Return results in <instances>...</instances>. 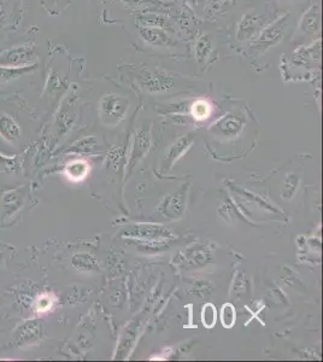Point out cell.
Instances as JSON below:
<instances>
[{
    "label": "cell",
    "mask_w": 323,
    "mask_h": 362,
    "mask_svg": "<svg viewBox=\"0 0 323 362\" xmlns=\"http://www.w3.org/2000/svg\"><path fill=\"white\" fill-rule=\"evenodd\" d=\"M72 265L80 270H93L96 268V262L91 255L76 254L72 257Z\"/></svg>",
    "instance_id": "obj_13"
},
{
    "label": "cell",
    "mask_w": 323,
    "mask_h": 362,
    "mask_svg": "<svg viewBox=\"0 0 323 362\" xmlns=\"http://www.w3.org/2000/svg\"><path fill=\"white\" fill-rule=\"evenodd\" d=\"M35 67V66H34ZM0 68V82H8L23 77L32 68Z\"/></svg>",
    "instance_id": "obj_12"
},
{
    "label": "cell",
    "mask_w": 323,
    "mask_h": 362,
    "mask_svg": "<svg viewBox=\"0 0 323 362\" xmlns=\"http://www.w3.org/2000/svg\"><path fill=\"white\" fill-rule=\"evenodd\" d=\"M41 323L35 320H29L24 323L17 331L16 334V344L17 345H24V344H30L34 341H38L41 336Z\"/></svg>",
    "instance_id": "obj_9"
},
{
    "label": "cell",
    "mask_w": 323,
    "mask_h": 362,
    "mask_svg": "<svg viewBox=\"0 0 323 362\" xmlns=\"http://www.w3.org/2000/svg\"><path fill=\"white\" fill-rule=\"evenodd\" d=\"M128 101L116 94H106L101 101V109L105 116L114 119H123L125 111L128 109Z\"/></svg>",
    "instance_id": "obj_7"
},
{
    "label": "cell",
    "mask_w": 323,
    "mask_h": 362,
    "mask_svg": "<svg viewBox=\"0 0 323 362\" xmlns=\"http://www.w3.org/2000/svg\"><path fill=\"white\" fill-rule=\"evenodd\" d=\"M281 1H297V0H281Z\"/></svg>",
    "instance_id": "obj_20"
},
{
    "label": "cell",
    "mask_w": 323,
    "mask_h": 362,
    "mask_svg": "<svg viewBox=\"0 0 323 362\" xmlns=\"http://www.w3.org/2000/svg\"><path fill=\"white\" fill-rule=\"evenodd\" d=\"M138 29L141 40L151 48H171L175 45L173 37L167 29L147 27V26H138Z\"/></svg>",
    "instance_id": "obj_6"
},
{
    "label": "cell",
    "mask_w": 323,
    "mask_h": 362,
    "mask_svg": "<svg viewBox=\"0 0 323 362\" xmlns=\"http://www.w3.org/2000/svg\"><path fill=\"white\" fill-rule=\"evenodd\" d=\"M125 5V8L134 10L162 9L164 5L158 0H116Z\"/></svg>",
    "instance_id": "obj_11"
},
{
    "label": "cell",
    "mask_w": 323,
    "mask_h": 362,
    "mask_svg": "<svg viewBox=\"0 0 323 362\" xmlns=\"http://www.w3.org/2000/svg\"><path fill=\"white\" fill-rule=\"evenodd\" d=\"M213 53V43L210 35L200 34L194 43V59L200 68H205L211 59Z\"/></svg>",
    "instance_id": "obj_8"
},
{
    "label": "cell",
    "mask_w": 323,
    "mask_h": 362,
    "mask_svg": "<svg viewBox=\"0 0 323 362\" xmlns=\"http://www.w3.org/2000/svg\"><path fill=\"white\" fill-rule=\"evenodd\" d=\"M289 16H291L289 12L280 14L268 26H265L264 28L260 30V33L247 45L244 52L246 57L255 59L263 56L275 46H278L282 41L284 34L289 28Z\"/></svg>",
    "instance_id": "obj_1"
},
{
    "label": "cell",
    "mask_w": 323,
    "mask_h": 362,
    "mask_svg": "<svg viewBox=\"0 0 323 362\" xmlns=\"http://www.w3.org/2000/svg\"><path fill=\"white\" fill-rule=\"evenodd\" d=\"M202 321L207 328H213L216 323V308L211 303L204 305L202 312Z\"/></svg>",
    "instance_id": "obj_15"
},
{
    "label": "cell",
    "mask_w": 323,
    "mask_h": 362,
    "mask_svg": "<svg viewBox=\"0 0 323 362\" xmlns=\"http://www.w3.org/2000/svg\"><path fill=\"white\" fill-rule=\"evenodd\" d=\"M236 309L231 303H227L222 307V325L227 328H231L236 323Z\"/></svg>",
    "instance_id": "obj_14"
},
{
    "label": "cell",
    "mask_w": 323,
    "mask_h": 362,
    "mask_svg": "<svg viewBox=\"0 0 323 362\" xmlns=\"http://www.w3.org/2000/svg\"><path fill=\"white\" fill-rule=\"evenodd\" d=\"M4 19H5L4 4H3V1L0 0V27H1V24H3V22H4Z\"/></svg>",
    "instance_id": "obj_19"
},
{
    "label": "cell",
    "mask_w": 323,
    "mask_h": 362,
    "mask_svg": "<svg viewBox=\"0 0 323 362\" xmlns=\"http://www.w3.org/2000/svg\"><path fill=\"white\" fill-rule=\"evenodd\" d=\"M193 112L197 117L205 119L210 112V105L205 101H199L193 105Z\"/></svg>",
    "instance_id": "obj_16"
},
{
    "label": "cell",
    "mask_w": 323,
    "mask_h": 362,
    "mask_svg": "<svg viewBox=\"0 0 323 362\" xmlns=\"http://www.w3.org/2000/svg\"><path fill=\"white\" fill-rule=\"evenodd\" d=\"M270 10L251 9L241 16L236 26V38L239 43H250L265 26L273 21Z\"/></svg>",
    "instance_id": "obj_3"
},
{
    "label": "cell",
    "mask_w": 323,
    "mask_h": 362,
    "mask_svg": "<svg viewBox=\"0 0 323 362\" xmlns=\"http://www.w3.org/2000/svg\"><path fill=\"white\" fill-rule=\"evenodd\" d=\"M321 34V6L318 3L310 5L304 11L299 19L298 27L294 33V40L302 41V39H311V41L320 39Z\"/></svg>",
    "instance_id": "obj_4"
},
{
    "label": "cell",
    "mask_w": 323,
    "mask_h": 362,
    "mask_svg": "<svg viewBox=\"0 0 323 362\" xmlns=\"http://www.w3.org/2000/svg\"><path fill=\"white\" fill-rule=\"evenodd\" d=\"M37 56L32 43H24L0 52V68L34 67Z\"/></svg>",
    "instance_id": "obj_5"
},
{
    "label": "cell",
    "mask_w": 323,
    "mask_h": 362,
    "mask_svg": "<svg viewBox=\"0 0 323 362\" xmlns=\"http://www.w3.org/2000/svg\"><path fill=\"white\" fill-rule=\"evenodd\" d=\"M0 135L10 143H14L21 137V128L12 116L5 114L0 117Z\"/></svg>",
    "instance_id": "obj_10"
},
{
    "label": "cell",
    "mask_w": 323,
    "mask_h": 362,
    "mask_svg": "<svg viewBox=\"0 0 323 362\" xmlns=\"http://www.w3.org/2000/svg\"><path fill=\"white\" fill-rule=\"evenodd\" d=\"M53 299L50 294H43L37 301V309L38 312H48L52 308Z\"/></svg>",
    "instance_id": "obj_17"
},
{
    "label": "cell",
    "mask_w": 323,
    "mask_h": 362,
    "mask_svg": "<svg viewBox=\"0 0 323 362\" xmlns=\"http://www.w3.org/2000/svg\"><path fill=\"white\" fill-rule=\"evenodd\" d=\"M135 80L144 91L149 93H163L173 90L178 77L163 68L152 67L149 64L136 66Z\"/></svg>",
    "instance_id": "obj_2"
},
{
    "label": "cell",
    "mask_w": 323,
    "mask_h": 362,
    "mask_svg": "<svg viewBox=\"0 0 323 362\" xmlns=\"http://www.w3.org/2000/svg\"><path fill=\"white\" fill-rule=\"evenodd\" d=\"M81 164L82 163H80V162H77V163L69 165V168H67V174H69L72 178V177H81V175H83L86 169H83V170L79 169L80 168V165H81Z\"/></svg>",
    "instance_id": "obj_18"
}]
</instances>
